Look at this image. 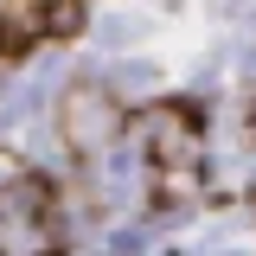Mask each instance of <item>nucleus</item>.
Returning a JSON list of instances; mask_svg holds the SVG:
<instances>
[{
    "label": "nucleus",
    "instance_id": "obj_1",
    "mask_svg": "<svg viewBox=\"0 0 256 256\" xmlns=\"http://www.w3.org/2000/svg\"><path fill=\"white\" fill-rule=\"evenodd\" d=\"M128 134L141 141V160H148V192L154 205H192L198 186H205V116L186 96H160L148 109L128 116Z\"/></svg>",
    "mask_w": 256,
    "mask_h": 256
},
{
    "label": "nucleus",
    "instance_id": "obj_2",
    "mask_svg": "<svg viewBox=\"0 0 256 256\" xmlns=\"http://www.w3.org/2000/svg\"><path fill=\"white\" fill-rule=\"evenodd\" d=\"M58 134H64L70 154L96 160L128 134V102L116 90H102V84H70L64 102H58Z\"/></svg>",
    "mask_w": 256,
    "mask_h": 256
},
{
    "label": "nucleus",
    "instance_id": "obj_3",
    "mask_svg": "<svg viewBox=\"0 0 256 256\" xmlns=\"http://www.w3.org/2000/svg\"><path fill=\"white\" fill-rule=\"evenodd\" d=\"M84 26V0H0V58H20L45 38H70Z\"/></svg>",
    "mask_w": 256,
    "mask_h": 256
}]
</instances>
